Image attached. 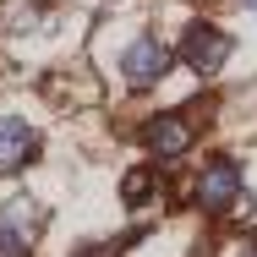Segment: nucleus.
Segmentation results:
<instances>
[{"instance_id":"1","label":"nucleus","mask_w":257,"mask_h":257,"mask_svg":"<svg viewBox=\"0 0 257 257\" xmlns=\"http://www.w3.org/2000/svg\"><path fill=\"white\" fill-rule=\"evenodd\" d=\"M39 224H44V213L28 203V197L0 203V257H33V246H39Z\"/></svg>"},{"instance_id":"2","label":"nucleus","mask_w":257,"mask_h":257,"mask_svg":"<svg viewBox=\"0 0 257 257\" xmlns=\"http://www.w3.org/2000/svg\"><path fill=\"white\" fill-rule=\"evenodd\" d=\"M197 203L203 213H230V208L241 203V164L235 159H208L203 175H197Z\"/></svg>"},{"instance_id":"3","label":"nucleus","mask_w":257,"mask_h":257,"mask_svg":"<svg viewBox=\"0 0 257 257\" xmlns=\"http://www.w3.org/2000/svg\"><path fill=\"white\" fill-rule=\"evenodd\" d=\"M164 71H170V50L159 44V39H132L126 44V55H120V82L126 88H154V82H164Z\"/></svg>"},{"instance_id":"4","label":"nucleus","mask_w":257,"mask_h":257,"mask_svg":"<svg viewBox=\"0 0 257 257\" xmlns=\"http://www.w3.org/2000/svg\"><path fill=\"white\" fill-rule=\"evenodd\" d=\"M192 137H197V126H192V115H181V109L154 115V120L143 126V148H148V159H181L186 148H192Z\"/></svg>"},{"instance_id":"5","label":"nucleus","mask_w":257,"mask_h":257,"mask_svg":"<svg viewBox=\"0 0 257 257\" xmlns=\"http://www.w3.org/2000/svg\"><path fill=\"white\" fill-rule=\"evenodd\" d=\"M181 60H186L192 71H203V77L224 71V60H230V33H219V28L197 22V28L186 33V44H181Z\"/></svg>"},{"instance_id":"6","label":"nucleus","mask_w":257,"mask_h":257,"mask_svg":"<svg viewBox=\"0 0 257 257\" xmlns=\"http://www.w3.org/2000/svg\"><path fill=\"white\" fill-rule=\"evenodd\" d=\"M33 154H39V132H33L28 120L6 115V120H0V170H22Z\"/></svg>"},{"instance_id":"7","label":"nucleus","mask_w":257,"mask_h":257,"mask_svg":"<svg viewBox=\"0 0 257 257\" xmlns=\"http://www.w3.org/2000/svg\"><path fill=\"white\" fill-rule=\"evenodd\" d=\"M154 170H132V175H126V181H120V197H126V208H143L148 203V197H154Z\"/></svg>"},{"instance_id":"8","label":"nucleus","mask_w":257,"mask_h":257,"mask_svg":"<svg viewBox=\"0 0 257 257\" xmlns=\"http://www.w3.org/2000/svg\"><path fill=\"white\" fill-rule=\"evenodd\" d=\"M71 257H115V246H104V241H93V246H77Z\"/></svg>"},{"instance_id":"9","label":"nucleus","mask_w":257,"mask_h":257,"mask_svg":"<svg viewBox=\"0 0 257 257\" xmlns=\"http://www.w3.org/2000/svg\"><path fill=\"white\" fill-rule=\"evenodd\" d=\"M241 257H257V241H241Z\"/></svg>"},{"instance_id":"10","label":"nucleus","mask_w":257,"mask_h":257,"mask_svg":"<svg viewBox=\"0 0 257 257\" xmlns=\"http://www.w3.org/2000/svg\"><path fill=\"white\" fill-rule=\"evenodd\" d=\"M252 6H257V0H252Z\"/></svg>"}]
</instances>
